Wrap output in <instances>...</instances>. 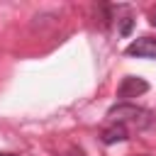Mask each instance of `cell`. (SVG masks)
<instances>
[{
	"instance_id": "3",
	"label": "cell",
	"mask_w": 156,
	"mask_h": 156,
	"mask_svg": "<svg viewBox=\"0 0 156 156\" xmlns=\"http://www.w3.org/2000/svg\"><path fill=\"white\" fill-rule=\"evenodd\" d=\"M127 54L129 56H136V58H156V39L139 37V39H134L127 46Z\"/></svg>"
},
{
	"instance_id": "8",
	"label": "cell",
	"mask_w": 156,
	"mask_h": 156,
	"mask_svg": "<svg viewBox=\"0 0 156 156\" xmlns=\"http://www.w3.org/2000/svg\"><path fill=\"white\" fill-rule=\"evenodd\" d=\"M151 24H154V27H156V12H154V15H151Z\"/></svg>"
},
{
	"instance_id": "7",
	"label": "cell",
	"mask_w": 156,
	"mask_h": 156,
	"mask_svg": "<svg viewBox=\"0 0 156 156\" xmlns=\"http://www.w3.org/2000/svg\"><path fill=\"white\" fill-rule=\"evenodd\" d=\"M0 156H20V154H10V151H0Z\"/></svg>"
},
{
	"instance_id": "4",
	"label": "cell",
	"mask_w": 156,
	"mask_h": 156,
	"mask_svg": "<svg viewBox=\"0 0 156 156\" xmlns=\"http://www.w3.org/2000/svg\"><path fill=\"white\" fill-rule=\"evenodd\" d=\"M100 139H102V144H119V141H127L129 139V132H127V127L124 124H110V127H105L102 129V134H100Z\"/></svg>"
},
{
	"instance_id": "1",
	"label": "cell",
	"mask_w": 156,
	"mask_h": 156,
	"mask_svg": "<svg viewBox=\"0 0 156 156\" xmlns=\"http://www.w3.org/2000/svg\"><path fill=\"white\" fill-rule=\"evenodd\" d=\"M107 117L117 124H132L134 129H149L154 124V115L151 110L146 107H139V105H132V102H117L107 110Z\"/></svg>"
},
{
	"instance_id": "9",
	"label": "cell",
	"mask_w": 156,
	"mask_h": 156,
	"mask_svg": "<svg viewBox=\"0 0 156 156\" xmlns=\"http://www.w3.org/2000/svg\"><path fill=\"white\" fill-rule=\"evenodd\" d=\"M141 156H146V154H141Z\"/></svg>"
},
{
	"instance_id": "2",
	"label": "cell",
	"mask_w": 156,
	"mask_h": 156,
	"mask_svg": "<svg viewBox=\"0 0 156 156\" xmlns=\"http://www.w3.org/2000/svg\"><path fill=\"white\" fill-rule=\"evenodd\" d=\"M146 90H149V83L144 78H139V76H124L122 83H119V88H117V98L122 102H129L132 98H139Z\"/></svg>"
},
{
	"instance_id": "6",
	"label": "cell",
	"mask_w": 156,
	"mask_h": 156,
	"mask_svg": "<svg viewBox=\"0 0 156 156\" xmlns=\"http://www.w3.org/2000/svg\"><path fill=\"white\" fill-rule=\"evenodd\" d=\"M68 156H85V151L78 149V146H71V149H68Z\"/></svg>"
},
{
	"instance_id": "5",
	"label": "cell",
	"mask_w": 156,
	"mask_h": 156,
	"mask_svg": "<svg viewBox=\"0 0 156 156\" xmlns=\"http://www.w3.org/2000/svg\"><path fill=\"white\" fill-rule=\"evenodd\" d=\"M132 24H134V20H132V17H127V20L122 22V27H119V34H124V37H127V34L132 32Z\"/></svg>"
}]
</instances>
